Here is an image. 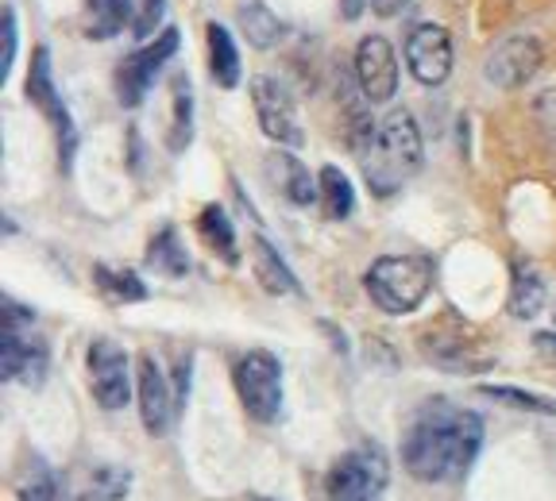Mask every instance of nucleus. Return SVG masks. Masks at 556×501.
I'll return each instance as SVG.
<instances>
[{"mask_svg":"<svg viewBox=\"0 0 556 501\" xmlns=\"http://www.w3.org/2000/svg\"><path fill=\"white\" fill-rule=\"evenodd\" d=\"M483 448V416L452 401L417 409L402 436V463L417 483H460Z\"/></svg>","mask_w":556,"mask_h":501,"instance_id":"obj_1","label":"nucleus"},{"mask_svg":"<svg viewBox=\"0 0 556 501\" xmlns=\"http://www.w3.org/2000/svg\"><path fill=\"white\" fill-rule=\"evenodd\" d=\"M359 170L367 178V190L375 197H394L402 185L421 170L426 163V143H421V128L406 108L382 116V124L367 139L356 143Z\"/></svg>","mask_w":556,"mask_h":501,"instance_id":"obj_2","label":"nucleus"},{"mask_svg":"<svg viewBox=\"0 0 556 501\" xmlns=\"http://www.w3.org/2000/svg\"><path fill=\"white\" fill-rule=\"evenodd\" d=\"M364 290L382 312L406 317L433 290V262L421 255H382L364 274Z\"/></svg>","mask_w":556,"mask_h":501,"instance_id":"obj_3","label":"nucleus"},{"mask_svg":"<svg viewBox=\"0 0 556 501\" xmlns=\"http://www.w3.org/2000/svg\"><path fill=\"white\" fill-rule=\"evenodd\" d=\"M387 455L375 444H364L356 451H344L325 475V498L329 501H379L387 490Z\"/></svg>","mask_w":556,"mask_h":501,"instance_id":"obj_4","label":"nucleus"},{"mask_svg":"<svg viewBox=\"0 0 556 501\" xmlns=\"http://www.w3.org/2000/svg\"><path fill=\"white\" fill-rule=\"evenodd\" d=\"M236 394H240L248 416L260 424H275L282 413V363L270 351H248L232 367Z\"/></svg>","mask_w":556,"mask_h":501,"instance_id":"obj_5","label":"nucleus"},{"mask_svg":"<svg viewBox=\"0 0 556 501\" xmlns=\"http://www.w3.org/2000/svg\"><path fill=\"white\" fill-rule=\"evenodd\" d=\"M27 97H31V101L39 104V113L47 116V124H51V131H54V143H59V163H62V170H70L74 151H78V131H74V120H70L59 89H54L51 51H47V47H35V54H31V69H27Z\"/></svg>","mask_w":556,"mask_h":501,"instance_id":"obj_6","label":"nucleus"},{"mask_svg":"<svg viewBox=\"0 0 556 501\" xmlns=\"http://www.w3.org/2000/svg\"><path fill=\"white\" fill-rule=\"evenodd\" d=\"M178 39H182L178 27H166L155 43L131 51V59H124L121 66H116V101H121L124 108H139V104H143V97H148L151 86H155L159 69H163L166 62L174 59V51H178Z\"/></svg>","mask_w":556,"mask_h":501,"instance_id":"obj_7","label":"nucleus"},{"mask_svg":"<svg viewBox=\"0 0 556 501\" xmlns=\"http://www.w3.org/2000/svg\"><path fill=\"white\" fill-rule=\"evenodd\" d=\"M86 371H89V389H93V401L101 409H124L131 401V371H128V355L113 339H93L86 355Z\"/></svg>","mask_w":556,"mask_h":501,"instance_id":"obj_8","label":"nucleus"},{"mask_svg":"<svg viewBox=\"0 0 556 501\" xmlns=\"http://www.w3.org/2000/svg\"><path fill=\"white\" fill-rule=\"evenodd\" d=\"M252 104L263 136L275 139L278 147H302V124H298L294 97L287 93L282 81L270 78V74H260L252 81Z\"/></svg>","mask_w":556,"mask_h":501,"instance_id":"obj_9","label":"nucleus"},{"mask_svg":"<svg viewBox=\"0 0 556 501\" xmlns=\"http://www.w3.org/2000/svg\"><path fill=\"white\" fill-rule=\"evenodd\" d=\"M456 62V47H452L448 27L441 24H417L406 35V66L421 86H444Z\"/></svg>","mask_w":556,"mask_h":501,"instance_id":"obj_10","label":"nucleus"},{"mask_svg":"<svg viewBox=\"0 0 556 501\" xmlns=\"http://www.w3.org/2000/svg\"><path fill=\"white\" fill-rule=\"evenodd\" d=\"M47 363H51V355H47L43 336L31 332V324H4V332H0V378L39 386L47 378Z\"/></svg>","mask_w":556,"mask_h":501,"instance_id":"obj_11","label":"nucleus"},{"mask_svg":"<svg viewBox=\"0 0 556 501\" xmlns=\"http://www.w3.org/2000/svg\"><path fill=\"white\" fill-rule=\"evenodd\" d=\"M541 62H545L541 39H533V35H514V39H503L495 51L486 54L483 74L495 89H521L541 69Z\"/></svg>","mask_w":556,"mask_h":501,"instance_id":"obj_12","label":"nucleus"},{"mask_svg":"<svg viewBox=\"0 0 556 501\" xmlns=\"http://www.w3.org/2000/svg\"><path fill=\"white\" fill-rule=\"evenodd\" d=\"M136 398H139V421L148 428V436H163L170 428L174 413H178V394L170 389V378L151 355L136 359Z\"/></svg>","mask_w":556,"mask_h":501,"instance_id":"obj_13","label":"nucleus"},{"mask_svg":"<svg viewBox=\"0 0 556 501\" xmlns=\"http://www.w3.org/2000/svg\"><path fill=\"white\" fill-rule=\"evenodd\" d=\"M356 81L371 104H387L399 93V62L382 35H364L356 47Z\"/></svg>","mask_w":556,"mask_h":501,"instance_id":"obj_14","label":"nucleus"},{"mask_svg":"<svg viewBox=\"0 0 556 501\" xmlns=\"http://www.w3.org/2000/svg\"><path fill=\"white\" fill-rule=\"evenodd\" d=\"M131 490V471L116 463H81L66 475L70 501H124Z\"/></svg>","mask_w":556,"mask_h":501,"instance_id":"obj_15","label":"nucleus"},{"mask_svg":"<svg viewBox=\"0 0 556 501\" xmlns=\"http://www.w3.org/2000/svg\"><path fill=\"white\" fill-rule=\"evenodd\" d=\"M267 178H270V185H275V190L298 208H309L313 201L321 197L317 178H313V174L298 163V155H290V151H270L267 155Z\"/></svg>","mask_w":556,"mask_h":501,"instance_id":"obj_16","label":"nucleus"},{"mask_svg":"<svg viewBox=\"0 0 556 501\" xmlns=\"http://www.w3.org/2000/svg\"><path fill=\"white\" fill-rule=\"evenodd\" d=\"M236 20H240L243 39H248L255 51H270V47H278L282 39H287V24H282L263 0H240Z\"/></svg>","mask_w":556,"mask_h":501,"instance_id":"obj_17","label":"nucleus"},{"mask_svg":"<svg viewBox=\"0 0 556 501\" xmlns=\"http://www.w3.org/2000/svg\"><path fill=\"white\" fill-rule=\"evenodd\" d=\"M205 43H208V74L220 89L240 86V51L232 43V31L225 24H205Z\"/></svg>","mask_w":556,"mask_h":501,"instance_id":"obj_18","label":"nucleus"},{"mask_svg":"<svg viewBox=\"0 0 556 501\" xmlns=\"http://www.w3.org/2000/svg\"><path fill=\"white\" fill-rule=\"evenodd\" d=\"M255 278H260V285L267 290V294L275 297H298L302 294V285H298L294 270L282 262V255L275 251V243L267 240V235H255Z\"/></svg>","mask_w":556,"mask_h":501,"instance_id":"obj_19","label":"nucleus"},{"mask_svg":"<svg viewBox=\"0 0 556 501\" xmlns=\"http://www.w3.org/2000/svg\"><path fill=\"white\" fill-rule=\"evenodd\" d=\"M139 0H86V35L89 39H113L136 20Z\"/></svg>","mask_w":556,"mask_h":501,"instance_id":"obj_20","label":"nucleus"},{"mask_svg":"<svg viewBox=\"0 0 556 501\" xmlns=\"http://www.w3.org/2000/svg\"><path fill=\"white\" fill-rule=\"evenodd\" d=\"M545 309V278L538 274V267L530 262H514L510 278V317L533 320Z\"/></svg>","mask_w":556,"mask_h":501,"instance_id":"obj_21","label":"nucleus"},{"mask_svg":"<svg viewBox=\"0 0 556 501\" xmlns=\"http://www.w3.org/2000/svg\"><path fill=\"white\" fill-rule=\"evenodd\" d=\"M198 235H201V243H205V247L217 255V259L228 262V267L240 259V247H236V228H232V220H228V213L220 205H205V208H201Z\"/></svg>","mask_w":556,"mask_h":501,"instance_id":"obj_22","label":"nucleus"},{"mask_svg":"<svg viewBox=\"0 0 556 501\" xmlns=\"http://www.w3.org/2000/svg\"><path fill=\"white\" fill-rule=\"evenodd\" d=\"M12 490H16V501H54L62 486L43 463V455H27L12 475Z\"/></svg>","mask_w":556,"mask_h":501,"instance_id":"obj_23","label":"nucleus"},{"mask_svg":"<svg viewBox=\"0 0 556 501\" xmlns=\"http://www.w3.org/2000/svg\"><path fill=\"white\" fill-rule=\"evenodd\" d=\"M170 104H174V113H170V131H166V147H170L174 155H182L193 139V89L182 74H178L170 86Z\"/></svg>","mask_w":556,"mask_h":501,"instance_id":"obj_24","label":"nucleus"},{"mask_svg":"<svg viewBox=\"0 0 556 501\" xmlns=\"http://www.w3.org/2000/svg\"><path fill=\"white\" fill-rule=\"evenodd\" d=\"M317 185H321V208L329 220H344L352 217V208H356V190L348 182V174L340 166H321L317 174Z\"/></svg>","mask_w":556,"mask_h":501,"instance_id":"obj_25","label":"nucleus"},{"mask_svg":"<svg viewBox=\"0 0 556 501\" xmlns=\"http://www.w3.org/2000/svg\"><path fill=\"white\" fill-rule=\"evenodd\" d=\"M148 267L159 270V274H166V278L190 274V255H186L182 240H178L174 228H163V232L148 243Z\"/></svg>","mask_w":556,"mask_h":501,"instance_id":"obj_26","label":"nucleus"},{"mask_svg":"<svg viewBox=\"0 0 556 501\" xmlns=\"http://www.w3.org/2000/svg\"><path fill=\"white\" fill-rule=\"evenodd\" d=\"M97 290L113 305H136V301H148V285L136 270H121V267H97Z\"/></svg>","mask_w":556,"mask_h":501,"instance_id":"obj_27","label":"nucleus"},{"mask_svg":"<svg viewBox=\"0 0 556 501\" xmlns=\"http://www.w3.org/2000/svg\"><path fill=\"white\" fill-rule=\"evenodd\" d=\"M479 394L498 406H510V409H521V413H545V416H556V401L545 398V394H530V389H518V386H479Z\"/></svg>","mask_w":556,"mask_h":501,"instance_id":"obj_28","label":"nucleus"},{"mask_svg":"<svg viewBox=\"0 0 556 501\" xmlns=\"http://www.w3.org/2000/svg\"><path fill=\"white\" fill-rule=\"evenodd\" d=\"M16 43H20L16 9H4L0 12V81H9L12 66H16Z\"/></svg>","mask_w":556,"mask_h":501,"instance_id":"obj_29","label":"nucleus"},{"mask_svg":"<svg viewBox=\"0 0 556 501\" xmlns=\"http://www.w3.org/2000/svg\"><path fill=\"white\" fill-rule=\"evenodd\" d=\"M163 12H166V0H139L136 4V20H131V39H148L151 31L163 27Z\"/></svg>","mask_w":556,"mask_h":501,"instance_id":"obj_30","label":"nucleus"},{"mask_svg":"<svg viewBox=\"0 0 556 501\" xmlns=\"http://www.w3.org/2000/svg\"><path fill=\"white\" fill-rule=\"evenodd\" d=\"M174 394H178V409L186 406V394H190V355H182L174 363Z\"/></svg>","mask_w":556,"mask_h":501,"instance_id":"obj_31","label":"nucleus"},{"mask_svg":"<svg viewBox=\"0 0 556 501\" xmlns=\"http://www.w3.org/2000/svg\"><path fill=\"white\" fill-rule=\"evenodd\" d=\"M533 347L545 355L548 363H556V332H538V336H533Z\"/></svg>","mask_w":556,"mask_h":501,"instance_id":"obj_32","label":"nucleus"},{"mask_svg":"<svg viewBox=\"0 0 556 501\" xmlns=\"http://www.w3.org/2000/svg\"><path fill=\"white\" fill-rule=\"evenodd\" d=\"M371 9H375V16L391 20V16H399V12L406 9V0H371Z\"/></svg>","mask_w":556,"mask_h":501,"instance_id":"obj_33","label":"nucleus"},{"mask_svg":"<svg viewBox=\"0 0 556 501\" xmlns=\"http://www.w3.org/2000/svg\"><path fill=\"white\" fill-rule=\"evenodd\" d=\"M364 4H371V0H340V16H344V20H359Z\"/></svg>","mask_w":556,"mask_h":501,"instance_id":"obj_34","label":"nucleus"},{"mask_svg":"<svg viewBox=\"0 0 556 501\" xmlns=\"http://www.w3.org/2000/svg\"><path fill=\"white\" fill-rule=\"evenodd\" d=\"M260 501H267V498H260Z\"/></svg>","mask_w":556,"mask_h":501,"instance_id":"obj_35","label":"nucleus"}]
</instances>
